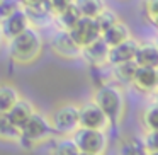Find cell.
Masks as SVG:
<instances>
[{"mask_svg":"<svg viewBox=\"0 0 158 155\" xmlns=\"http://www.w3.org/2000/svg\"><path fill=\"white\" fill-rule=\"evenodd\" d=\"M9 53L12 62L17 65H29L36 62L43 53V36L39 29L29 26L21 34L9 39Z\"/></svg>","mask_w":158,"mask_h":155,"instance_id":"6da1fadb","label":"cell"},{"mask_svg":"<svg viewBox=\"0 0 158 155\" xmlns=\"http://www.w3.org/2000/svg\"><path fill=\"white\" fill-rule=\"evenodd\" d=\"M95 104L100 109L106 113L109 124L112 128H117L123 119L124 114V106H126V101H124V94L121 92L119 87L112 85V84H104L100 87H95V96H94Z\"/></svg>","mask_w":158,"mask_h":155,"instance_id":"7a4b0ae2","label":"cell"},{"mask_svg":"<svg viewBox=\"0 0 158 155\" xmlns=\"http://www.w3.org/2000/svg\"><path fill=\"white\" fill-rule=\"evenodd\" d=\"M53 133L55 131H53L49 118H46L44 114L34 111L31 114V118L26 121V124L21 128V136H19L17 141L24 148H32L38 143L49 140Z\"/></svg>","mask_w":158,"mask_h":155,"instance_id":"3957f363","label":"cell"},{"mask_svg":"<svg viewBox=\"0 0 158 155\" xmlns=\"http://www.w3.org/2000/svg\"><path fill=\"white\" fill-rule=\"evenodd\" d=\"M75 140L78 152L83 155H100L107 150L109 138L104 130H92V128H78L72 135Z\"/></svg>","mask_w":158,"mask_h":155,"instance_id":"277c9868","label":"cell"},{"mask_svg":"<svg viewBox=\"0 0 158 155\" xmlns=\"http://www.w3.org/2000/svg\"><path fill=\"white\" fill-rule=\"evenodd\" d=\"M51 121L53 131L61 136H68L73 135L80 128L78 124V106L73 102H66L63 106H60L58 109L53 113V116L49 118Z\"/></svg>","mask_w":158,"mask_h":155,"instance_id":"5b68a950","label":"cell"},{"mask_svg":"<svg viewBox=\"0 0 158 155\" xmlns=\"http://www.w3.org/2000/svg\"><path fill=\"white\" fill-rule=\"evenodd\" d=\"M49 46H51L53 53L60 58L65 60L82 58V48L75 43V39L72 38V34L66 29L56 28V31L49 38Z\"/></svg>","mask_w":158,"mask_h":155,"instance_id":"8992f818","label":"cell"},{"mask_svg":"<svg viewBox=\"0 0 158 155\" xmlns=\"http://www.w3.org/2000/svg\"><path fill=\"white\" fill-rule=\"evenodd\" d=\"M78 124L80 128H92V130H104L110 128L106 113L95 104V101L85 102L78 106Z\"/></svg>","mask_w":158,"mask_h":155,"instance_id":"52a82bcc","label":"cell"},{"mask_svg":"<svg viewBox=\"0 0 158 155\" xmlns=\"http://www.w3.org/2000/svg\"><path fill=\"white\" fill-rule=\"evenodd\" d=\"M68 32L72 34V38L75 39V43L80 48L87 46L94 39L100 38V29L95 22V17H87V15H82Z\"/></svg>","mask_w":158,"mask_h":155,"instance_id":"ba28073f","label":"cell"},{"mask_svg":"<svg viewBox=\"0 0 158 155\" xmlns=\"http://www.w3.org/2000/svg\"><path fill=\"white\" fill-rule=\"evenodd\" d=\"M29 19H27V14L24 12V9H17V11H14L10 15H7L5 19H2L0 21V31H2V34H4V38L7 39H12L15 38L17 34H21L24 29L29 28Z\"/></svg>","mask_w":158,"mask_h":155,"instance_id":"9c48e42d","label":"cell"},{"mask_svg":"<svg viewBox=\"0 0 158 155\" xmlns=\"http://www.w3.org/2000/svg\"><path fill=\"white\" fill-rule=\"evenodd\" d=\"M82 58L90 67L109 63V45L102 38L94 39L92 43H89L87 46L82 48Z\"/></svg>","mask_w":158,"mask_h":155,"instance_id":"30bf717a","label":"cell"},{"mask_svg":"<svg viewBox=\"0 0 158 155\" xmlns=\"http://www.w3.org/2000/svg\"><path fill=\"white\" fill-rule=\"evenodd\" d=\"M131 85L141 94H155L158 90L156 68H151V67H138L136 72H134Z\"/></svg>","mask_w":158,"mask_h":155,"instance_id":"8fae6325","label":"cell"},{"mask_svg":"<svg viewBox=\"0 0 158 155\" xmlns=\"http://www.w3.org/2000/svg\"><path fill=\"white\" fill-rule=\"evenodd\" d=\"M138 46H139V41L131 36V38H127L126 41H123V43H119V45L109 48V63L114 65V63L134 60L136 58Z\"/></svg>","mask_w":158,"mask_h":155,"instance_id":"7c38bea8","label":"cell"},{"mask_svg":"<svg viewBox=\"0 0 158 155\" xmlns=\"http://www.w3.org/2000/svg\"><path fill=\"white\" fill-rule=\"evenodd\" d=\"M24 12L27 14L29 24L34 28L41 29V28H48V26L55 24V15L49 12L48 5L44 4H38V5H24Z\"/></svg>","mask_w":158,"mask_h":155,"instance_id":"4fadbf2b","label":"cell"},{"mask_svg":"<svg viewBox=\"0 0 158 155\" xmlns=\"http://www.w3.org/2000/svg\"><path fill=\"white\" fill-rule=\"evenodd\" d=\"M34 111L36 109H34V104L32 102H29V101H26V99H19L17 102L7 111V116H9V119H10V123L21 131V128L26 124V121L31 118V114L34 113Z\"/></svg>","mask_w":158,"mask_h":155,"instance_id":"5bb4252c","label":"cell"},{"mask_svg":"<svg viewBox=\"0 0 158 155\" xmlns=\"http://www.w3.org/2000/svg\"><path fill=\"white\" fill-rule=\"evenodd\" d=\"M100 38L109 45V48H112V46L126 41L127 38H131V31H129V28H127L126 22L121 21V19H117L112 26H109L106 31H102Z\"/></svg>","mask_w":158,"mask_h":155,"instance_id":"9a60e30c","label":"cell"},{"mask_svg":"<svg viewBox=\"0 0 158 155\" xmlns=\"http://www.w3.org/2000/svg\"><path fill=\"white\" fill-rule=\"evenodd\" d=\"M134 62L138 63V67H151L156 68L158 67V48L153 41H146V43H139L136 51V58Z\"/></svg>","mask_w":158,"mask_h":155,"instance_id":"2e32d148","label":"cell"},{"mask_svg":"<svg viewBox=\"0 0 158 155\" xmlns=\"http://www.w3.org/2000/svg\"><path fill=\"white\" fill-rule=\"evenodd\" d=\"M112 68V77L114 80H117L119 84H126L129 85L133 82V77H134V72L138 68V63L134 60H129V62H121V63H114L110 65Z\"/></svg>","mask_w":158,"mask_h":155,"instance_id":"e0dca14e","label":"cell"},{"mask_svg":"<svg viewBox=\"0 0 158 155\" xmlns=\"http://www.w3.org/2000/svg\"><path fill=\"white\" fill-rule=\"evenodd\" d=\"M80 17H82L80 11L77 9L75 4H72V5H68L65 11L60 12L58 15H55V24L58 26V28H61V29H66V31H70V29L75 26V22L78 21Z\"/></svg>","mask_w":158,"mask_h":155,"instance_id":"ac0fdd59","label":"cell"},{"mask_svg":"<svg viewBox=\"0 0 158 155\" xmlns=\"http://www.w3.org/2000/svg\"><path fill=\"white\" fill-rule=\"evenodd\" d=\"M21 99V94L10 84H0V111L7 113L17 101Z\"/></svg>","mask_w":158,"mask_h":155,"instance_id":"d6986e66","label":"cell"},{"mask_svg":"<svg viewBox=\"0 0 158 155\" xmlns=\"http://www.w3.org/2000/svg\"><path fill=\"white\" fill-rule=\"evenodd\" d=\"M119 153L124 155H144L146 153V147H144L143 138H136V136H129L124 138L119 145Z\"/></svg>","mask_w":158,"mask_h":155,"instance_id":"ffe728a7","label":"cell"},{"mask_svg":"<svg viewBox=\"0 0 158 155\" xmlns=\"http://www.w3.org/2000/svg\"><path fill=\"white\" fill-rule=\"evenodd\" d=\"M21 136V131L10 123L7 113L0 111V140L5 141H17Z\"/></svg>","mask_w":158,"mask_h":155,"instance_id":"44dd1931","label":"cell"},{"mask_svg":"<svg viewBox=\"0 0 158 155\" xmlns=\"http://www.w3.org/2000/svg\"><path fill=\"white\" fill-rule=\"evenodd\" d=\"M90 77H92V82H94L95 87H100V85H104V84H109L110 79H114L110 63L90 67Z\"/></svg>","mask_w":158,"mask_h":155,"instance_id":"7402d4cb","label":"cell"},{"mask_svg":"<svg viewBox=\"0 0 158 155\" xmlns=\"http://www.w3.org/2000/svg\"><path fill=\"white\" fill-rule=\"evenodd\" d=\"M73 4L80 11L82 15L87 17H95L104 7H106V0H73Z\"/></svg>","mask_w":158,"mask_h":155,"instance_id":"603a6c76","label":"cell"},{"mask_svg":"<svg viewBox=\"0 0 158 155\" xmlns=\"http://www.w3.org/2000/svg\"><path fill=\"white\" fill-rule=\"evenodd\" d=\"M141 124L146 131H155L158 130V104L153 102L148 106L141 114Z\"/></svg>","mask_w":158,"mask_h":155,"instance_id":"cb8c5ba5","label":"cell"},{"mask_svg":"<svg viewBox=\"0 0 158 155\" xmlns=\"http://www.w3.org/2000/svg\"><path fill=\"white\" fill-rule=\"evenodd\" d=\"M53 153H56V155H78L80 152H78V147H77V143H75L73 138L63 136L55 143Z\"/></svg>","mask_w":158,"mask_h":155,"instance_id":"d4e9b609","label":"cell"},{"mask_svg":"<svg viewBox=\"0 0 158 155\" xmlns=\"http://www.w3.org/2000/svg\"><path fill=\"white\" fill-rule=\"evenodd\" d=\"M117 19H119V17L116 15V12L106 5V7H104L102 11L95 15V22H97V26H99V29H100V34H102V31H106L109 26H112Z\"/></svg>","mask_w":158,"mask_h":155,"instance_id":"484cf974","label":"cell"},{"mask_svg":"<svg viewBox=\"0 0 158 155\" xmlns=\"http://www.w3.org/2000/svg\"><path fill=\"white\" fill-rule=\"evenodd\" d=\"M21 0H0V21L10 15L14 11L21 9Z\"/></svg>","mask_w":158,"mask_h":155,"instance_id":"4316f807","label":"cell"},{"mask_svg":"<svg viewBox=\"0 0 158 155\" xmlns=\"http://www.w3.org/2000/svg\"><path fill=\"white\" fill-rule=\"evenodd\" d=\"M144 147H146V153H158V130L155 131H146L143 136Z\"/></svg>","mask_w":158,"mask_h":155,"instance_id":"83f0119b","label":"cell"},{"mask_svg":"<svg viewBox=\"0 0 158 155\" xmlns=\"http://www.w3.org/2000/svg\"><path fill=\"white\" fill-rule=\"evenodd\" d=\"M143 12L148 22H151L155 17H158V0H144Z\"/></svg>","mask_w":158,"mask_h":155,"instance_id":"f1b7e54d","label":"cell"},{"mask_svg":"<svg viewBox=\"0 0 158 155\" xmlns=\"http://www.w3.org/2000/svg\"><path fill=\"white\" fill-rule=\"evenodd\" d=\"M73 4V0H46V5H48L49 12L53 15H58L61 11H65L68 5Z\"/></svg>","mask_w":158,"mask_h":155,"instance_id":"f546056e","label":"cell"},{"mask_svg":"<svg viewBox=\"0 0 158 155\" xmlns=\"http://www.w3.org/2000/svg\"><path fill=\"white\" fill-rule=\"evenodd\" d=\"M4 41H5V38H4V34H2V31H0V50L4 46Z\"/></svg>","mask_w":158,"mask_h":155,"instance_id":"4dcf8cb0","label":"cell"},{"mask_svg":"<svg viewBox=\"0 0 158 155\" xmlns=\"http://www.w3.org/2000/svg\"><path fill=\"white\" fill-rule=\"evenodd\" d=\"M155 94H156V97H155V102L158 104V90H156V92H155Z\"/></svg>","mask_w":158,"mask_h":155,"instance_id":"1f68e13d","label":"cell"},{"mask_svg":"<svg viewBox=\"0 0 158 155\" xmlns=\"http://www.w3.org/2000/svg\"><path fill=\"white\" fill-rule=\"evenodd\" d=\"M153 43H155V45H156V48H158V38H156V39H155V41H153Z\"/></svg>","mask_w":158,"mask_h":155,"instance_id":"d6a6232c","label":"cell"},{"mask_svg":"<svg viewBox=\"0 0 158 155\" xmlns=\"http://www.w3.org/2000/svg\"><path fill=\"white\" fill-rule=\"evenodd\" d=\"M156 84H158V67H156Z\"/></svg>","mask_w":158,"mask_h":155,"instance_id":"836d02e7","label":"cell"}]
</instances>
